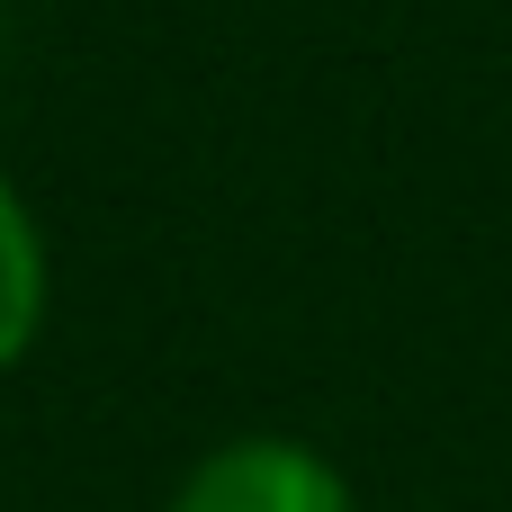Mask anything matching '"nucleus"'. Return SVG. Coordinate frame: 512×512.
<instances>
[{
    "label": "nucleus",
    "mask_w": 512,
    "mask_h": 512,
    "mask_svg": "<svg viewBox=\"0 0 512 512\" xmlns=\"http://www.w3.org/2000/svg\"><path fill=\"white\" fill-rule=\"evenodd\" d=\"M171 512H360V495H351V477L315 441L243 432V441H216L180 477Z\"/></svg>",
    "instance_id": "obj_1"
},
{
    "label": "nucleus",
    "mask_w": 512,
    "mask_h": 512,
    "mask_svg": "<svg viewBox=\"0 0 512 512\" xmlns=\"http://www.w3.org/2000/svg\"><path fill=\"white\" fill-rule=\"evenodd\" d=\"M45 297H54L45 225H36V207L18 198V180L0 171V378L36 351V333H45Z\"/></svg>",
    "instance_id": "obj_2"
}]
</instances>
